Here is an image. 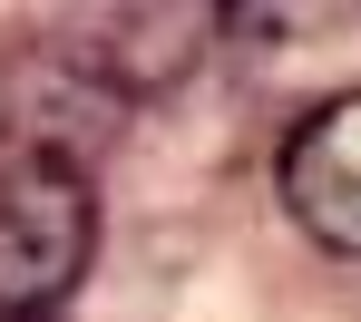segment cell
<instances>
[{
    "label": "cell",
    "instance_id": "6da1fadb",
    "mask_svg": "<svg viewBox=\"0 0 361 322\" xmlns=\"http://www.w3.org/2000/svg\"><path fill=\"white\" fill-rule=\"evenodd\" d=\"M98 264V186L49 137H0V322H49Z\"/></svg>",
    "mask_w": 361,
    "mask_h": 322
},
{
    "label": "cell",
    "instance_id": "7a4b0ae2",
    "mask_svg": "<svg viewBox=\"0 0 361 322\" xmlns=\"http://www.w3.org/2000/svg\"><path fill=\"white\" fill-rule=\"evenodd\" d=\"M283 205L332 254H361V88L293 118V137H283Z\"/></svg>",
    "mask_w": 361,
    "mask_h": 322
}]
</instances>
